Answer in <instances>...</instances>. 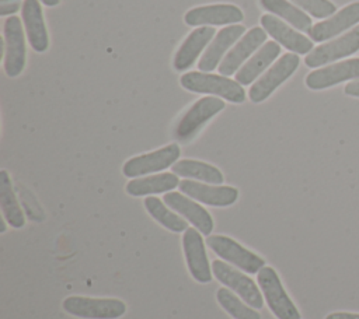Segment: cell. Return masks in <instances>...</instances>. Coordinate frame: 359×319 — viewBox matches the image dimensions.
<instances>
[{"label": "cell", "mask_w": 359, "mask_h": 319, "mask_svg": "<svg viewBox=\"0 0 359 319\" xmlns=\"http://www.w3.org/2000/svg\"><path fill=\"white\" fill-rule=\"evenodd\" d=\"M180 83L191 92L215 95L233 104H241L245 101V91L243 85L222 74L189 71L181 76Z\"/></svg>", "instance_id": "1"}, {"label": "cell", "mask_w": 359, "mask_h": 319, "mask_svg": "<svg viewBox=\"0 0 359 319\" xmlns=\"http://www.w3.org/2000/svg\"><path fill=\"white\" fill-rule=\"evenodd\" d=\"M259 290L266 301L268 308L276 319H300V312L286 292L279 274L271 266H264L257 273Z\"/></svg>", "instance_id": "2"}, {"label": "cell", "mask_w": 359, "mask_h": 319, "mask_svg": "<svg viewBox=\"0 0 359 319\" xmlns=\"http://www.w3.org/2000/svg\"><path fill=\"white\" fill-rule=\"evenodd\" d=\"M62 308L80 319H118L126 313V304L118 298L70 295L63 299Z\"/></svg>", "instance_id": "3"}, {"label": "cell", "mask_w": 359, "mask_h": 319, "mask_svg": "<svg viewBox=\"0 0 359 319\" xmlns=\"http://www.w3.org/2000/svg\"><path fill=\"white\" fill-rule=\"evenodd\" d=\"M224 108V101L209 95L198 99L178 120L174 129V137L180 143L191 141L199 130Z\"/></svg>", "instance_id": "4"}, {"label": "cell", "mask_w": 359, "mask_h": 319, "mask_svg": "<svg viewBox=\"0 0 359 319\" xmlns=\"http://www.w3.org/2000/svg\"><path fill=\"white\" fill-rule=\"evenodd\" d=\"M205 242L222 260L247 274H257L265 266V260L261 256L227 235H209Z\"/></svg>", "instance_id": "5"}, {"label": "cell", "mask_w": 359, "mask_h": 319, "mask_svg": "<svg viewBox=\"0 0 359 319\" xmlns=\"http://www.w3.org/2000/svg\"><path fill=\"white\" fill-rule=\"evenodd\" d=\"M212 273L219 283L234 291L254 309H261L264 306V295L255 281L247 276V273L237 270L234 266L220 259H215L212 262Z\"/></svg>", "instance_id": "6"}, {"label": "cell", "mask_w": 359, "mask_h": 319, "mask_svg": "<svg viewBox=\"0 0 359 319\" xmlns=\"http://www.w3.org/2000/svg\"><path fill=\"white\" fill-rule=\"evenodd\" d=\"M300 57L296 53L282 55L250 88L248 98L254 104L265 101L280 84H283L299 67Z\"/></svg>", "instance_id": "7"}, {"label": "cell", "mask_w": 359, "mask_h": 319, "mask_svg": "<svg viewBox=\"0 0 359 319\" xmlns=\"http://www.w3.org/2000/svg\"><path fill=\"white\" fill-rule=\"evenodd\" d=\"M180 155V146L177 143H171L151 153L129 158L122 166V173L126 178H139L147 173H156L172 166L178 161Z\"/></svg>", "instance_id": "8"}, {"label": "cell", "mask_w": 359, "mask_h": 319, "mask_svg": "<svg viewBox=\"0 0 359 319\" xmlns=\"http://www.w3.org/2000/svg\"><path fill=\"white\" fill-rule=\"evenodd\" d=\"M25 31L18 17L10 15L4 21L3 36H4V71L8 77H17L25 67Z\"/></svg>", "instance_id": "9"}, {"label": "cell", "mask_w": 359, "mask_h": 319, "mask_svg": "<svg viewBox=\"0 0 359 319\" xmlns=\"http://www.w3.org/2000/svg\"><path fill=\"white\" fill-rule=\"evenodd\" d=\"M359 50V25L353 27L349 32L344 34L342 36L332 39L327 43H323L314 48L309 55L304 57L306 66L316 69L342 57L351 56Z\"/></svg>", "instance_id": "10"}, {"label": "cell", "mask_w": 359, "mask_h": 319, "mask_svg": "<svg viewBox=\"0 0 359 319\" xmlns=\"http://www.w3.org/2000/svg\"><path fill=\"white\" fill-rule=\"evenodd\" d=\"M182 250L192 278L206 284L212 281V264L205 250L202 234L196 228H187L182 235Z\"/></svg>", "instance_id": "11"}, {"label": "cell", "mask_w": 359, "mask_h": 319, "mask_svg": "<svg viewBox=\"0 0 359 319\" xmlns=\"http://www.w3.org/2000/svg\"><path fill=\"white\" fill-rule=\"evenodd\" d=\"M180 192L185 196L212 207H227L237 201L238 189L224 185H208L194 179L180 180Z\"/></svg>", "instance_id": "12"}, {"label": "cell", "mask_w": 359, "mask_h": 319, "mask_svg": "<svg viewBox=\"0 0 359 319\" xmlns=\"http://www.w3.org/2000/svg\"><path fill=\"white\" fill-rule=\"evenodd\" d=\"M244 14L234 4H208L188 10L184 21L189 27H215L233 25L243 21Z\"/></svg>", "instance_id": "13"}, {"label": "cell", "mask_w": 359, "mask_h": 319, "mask_svg": "<svg viewBox=\"0 0 359 319\" xmlns=\"http://www.w3.org/2000/svg\"><path fill=\"white\" fill-rule=\"evenodd\" d=\"M266 31L261 27H252L250 31H247L243 38L229 50V53L224 56L222 63L219 64V74L222 76H231L237 73L244 62L266 41Z\"/></svg>", "instance_id": "14"}, {"label": "cell", "mask_w": 359, "mask_h": 319, "mask_svg": "<svg viewBox=\"0 0 359 319\" xmlns=\"http://www.w3.org/2000/svg\"><path fill=\"white\" fill-rule=\"evenodd\" d=\"M348 80H359V57L332 63L309 73L306 77V85L310 90L317 91L330 88Z\"/></svg>", "instance_id": "15"}, {"label": "cell", "mask_w": 359, "mask_h": 319, "mask_svg": "<svg viewBox=\"0 0 359 319\" xmlns=\"http://www.w3.org/2000/svg\"><path fill=\"white\" fill-rule=\"evenodd\" d=\"M163 201L175 213L182 215L188 222H191L202 235L209 236L213 231L215 222L212 215L206 208L194 199L184 196L180 192H167L163 197Z\"/></svg>", "instance_id": "16"}, {"label": "cell", "mask_w": 359, "mask_h": 319, "mask_svg": "<svg viewBox=\"0 0 359 319\" xmlns=\"http://www.w3.org/2000/svg\"><path fill=\"white\" fill-rule=\"evenodd\" d=\"M261 25L266 31V34L273 38L275 42H278L280 46L286 48L292 53L307 55L313 50L311 39L294 31L285 21H280V18L272 14L261 15Z\"/></svg>", "instance_id": "17"}, {"label": "cell", "mask_w": 359, "mask_h": 319, "mask_svg": "<svg viewBox=\"0 0 359 319\" xmlns=\"http://www.w3.org/2000/svg\"><path fill=\"white\" fill-rule=\"evenodd\" d=\"M244 32H245V27L241 24L227 25L220 31H217L198 63L199 70L205 73H210L216 67H219L224 53L231 48L233 43L237 42V39L243 36Z\"/></svg>", "instance_id": "18"}, {"label": "cell", "mask_w": 359, "mask_h": 319, "mask_svg": "<svg viewBox=\"0 0 359 319\" xmlns=\"http://www.w3.org/2000/svg\"><path fill=\"white\" fill-rule=\"evenodd\" d=\"M359 22V1H353L338 10L330 18L313 25L309 35L314 42H324Z\"/></svg>", "instance_id": "19"}, {"label": "cell", "mask_w": 359, "mask_h": 319, "mask_svg": "<svg viewBox=\"0 0 359 319\" xmlns=\"http://www.w3.org/2000/svg\"><path fill=\"white\" fill-rule=\"evenodd\" d=\"M21 17L31 48L38 53L45 52L49 46V36L39 0H24Z\"/></svg>", "instance_id": "20"}, {"label": "cell", "mask_w": 359, "mask_h": 319, "mask_svg": "<svg viewBox=\"0 0 359 319\" xmlns=\"http://www.w3.org/2000/svg\"><path fill=\"white\" fill-rule=\"evenodd\" d=\"M216 32L217 31H215L213 27H198L196 29H194L178 48L172 60L174 69L177 71H184L189 69L195 63L201 52L206 48V45L215 38Z\"/></svg>", "instance_id": "21"}, {"label": "cell", "mask_w": 359, "mask_h": 319, "mask_svg": "<svg viewBox=\"0 0 359 319\" xmlns=\"http://www.w3.org/2000/svg\"><path fill=\"white\" fill-rule=\"evenodd\" d=\"M280 55V45L275 41H269L265 42L258 52L248 59L241 69L236 73V81L240 83L241 85H248L251 83H254L261 73H264V70H266V67L269 64L273 63V60Z\"/></svg>", "instance_id": "22"}, {"label": "cell", "mask_w": 359, "mask_h": 319, "mask_svg": "<svg viewBox=\"0 0 359 319\" xmlns=\"http://www.w3.org/2000/svg\"><path fill=\"white\" fill-rule=\"evenodd\" d=\"M180 185L178 175L174 172H163L144 178H133L126 183V193L133 197L167 193Z\"/></svg>", "instance_id": "23"}, {"label": "cell", "mask_w": 359, "mask_h": 319, "mask_svg": "<svg viewBox=\"0 0 359 319\" xmlns=\"http://www.w3.org/2000/svg\"><path fill=\"white\" fill-rule=\"evenodd\" d=\"M171 171L182 178H191L210 185H222L224 176L219 168L198 160H180L172 166Z\"/></svg>", "instance_id": "24"}, {"label": "cell", "mask_w": 359, "mask_h": 319, "mask_svg": "<svg viewBox=\"0 0 359 319\" xmlns=\"http://www.w3.org/2000/svg\"><path fill=\"white\" fill-rule=\"evenodd\" d=\"M0 208L3 217L13 228H22L25 225V215L15 197L11 179L6 169L0 171Z\"/></svg>", "instance_id": "25"}, {"label": "cell", "mask_w": 359, "mask_h": 319, "mask_svg": "<svg viewBox=\"0 0 359 319\" xmlns=\"http://www.w3.org/2000/svg\"><path fill=\"white\" fill-rule=\"evenodd\" d=\"M259 4L266 11H269V14H275L283 18L286 22L302 32L309 34L313 28L311 18L289 0H259Z\"/></svg>", "instance_id": "26"}, {"label": "cell", "mask_w": 359, "mask_h": 319, "mask_svg": "<svg viewBox=\"0 0 359 319\" xmlns=\"http://www.w3.org/2000/svg\"><path fill=\"white\" fill-rule=\"evenodd\" d=\"M143 204L146 207V211L151 215V218L164 228H167L168 231L184 232L188 228V221L181 218L178 213L170 210V207H167L165 203L161 201L158 197L149 196L144 199Z\"/></svg>", "instance_id": "27"}, {"label": "cell", "mask_w": 359, "mask_h": 319, "mask_svg": "<svg viewBox=\"0 0 359 319\" xmlns=\"http://www.w3.org/2000/svg\"><path fill=\"white\" fill-rule=\"evenodd\" d=\"M216 299L233 319H261V315L257 309L245 304L238 295L236 297V294H233L227 287L217 290Z\"/></svg>", "instance_id": "28"}, {"label": "cell", "mask_w": 359, "mask_h": 319, "mask_svg": "<svg viewBox=\"0 0 359 319\" xmlns=\"http://www.w3.org/2000/svg\"><path fill=\"white\" fill-rule=\"evenodd\" d=\"M297 7H300L304 13H309L314 18H327L334 15L337 7L330 0H289Z\"/></svg>", "instance_id": "29"}, {"label": "cell", "mask_w": 359, "mask_h": 319, "mask_svg": "<svg viewBox=\"0 0 359 319\" xmlns=\"http://www.w3.org/2000/svg\"><path fill=\"white\" fill-rule=\"evenodd\" d=\"M21 0H0V15L14 14L20 10Z\"/></svg>", "instance_id": "30"}, {"label": "cell", "mask_w": 359, "mask_h": 319, "mask_svg": "<svg viewBox=\"0 0 359 319\" xmlns=\"http://www.w3.org/2000/svg\"><path fill=\"white\" fill-rule=\"evenodd\" d=\"M325 319H359V313L351 312H332L325 316Z\"/></svg>", "instance_id": "31"}, {"label": "cell", "mask_w": 359, "mask_h": 319, "mask_svg": "<svg viewBox=\"0 0 359 319\" xmlns=\"http://www.w3.org/2000/svg\"><path fill=\"white\" fill-rule=\"evenodd\" d=\"M345 94L349 95V97H356L359 98V80H355V81H351L345 85Z\"/></svg>", "instance_id": "32"}, {"label": "cell", "mask_w": 359, "mask_h": 319, "mask_svg": "<svg viewBox=\"0 0 359 319\" xmlns=\"http://www.w3.org/2000/svg\"><path fill=\"white\" fill-rule=\"evenodd\" d=\"M41 3H43L45 6L48 7H53V6H57L59 4V0H39Z\"/></svg>", "instance_id": "33"}]
</instances>
